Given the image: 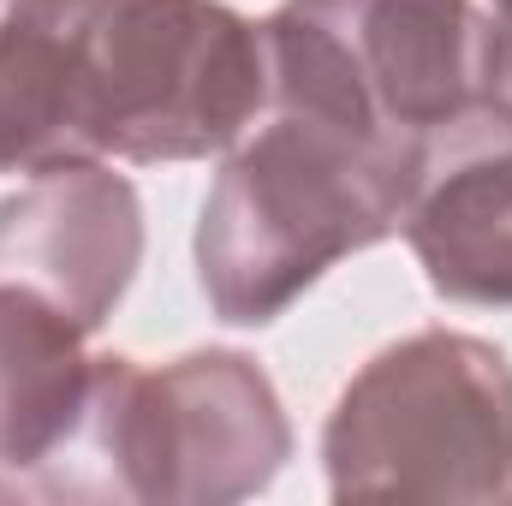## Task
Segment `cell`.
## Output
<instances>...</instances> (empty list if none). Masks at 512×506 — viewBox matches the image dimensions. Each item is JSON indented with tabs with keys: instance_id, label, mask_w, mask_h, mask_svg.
<instances>
[{
	"instance_id": "cell-7",
	"label": "cell",
	"mask_w": 512,
	"mask_h": 506,
	"mask_svg": "<svg viewBox=\"0 0 512 506\" xmlns=\"http://www.w3.org/2000/svg\"><path fill=\"white\" fill-rule=\"evenodd\" d=\"M405 245L423 280L447 304H512V120L489 114L459 137H447L411 203H405Z\"/></svg>"
},
{
	"instance_id": "cell-4",
	"label": "cell",
	"mask_w": 512,
	"mask_h": 506,
	"mask_svg": "<svg viewBox=\"0 0 512 506\" xmlns=\"http://www.w3.org/2000/svg\"><path fill=\"white\" fill-rule=\"evenodd\" d=\"M292 459L274 381L245 352L167 364L96 358L72 441L42 465L48 495L84 501H245Z\"/></svg>"
},
{
	"instance_id": "cell-9",
	"label": "cell",
	"mask_w": 512,
	"mask_h": 506,
	"mask_svg": "<svg viewBox=\"0 0 512 506\" xmlns=\"http://www.w3.org/2000/svg\"><path fill=\"white\" fill-rule=\"evenodd\" d=\"M495 102L512 120V24H495Z\"/></svg>"
},
{
	"instance_id": "cell-1",
	"label": "cell",
	"mask_w": 512,
	"mask_h": 506,
	"mask_svg": "<svg viewBox=\"0 0 512 506\" xmlns=\"http://www.w3.org/2000/svg\"><path fill=\"white\" fill-rule=\"evenodd\" d=\"M262 108V24L227 0H12L0 12V173L203 161Z\"/></svg>"
},
{
	"instance_id": "cell-3",
	"label": "cell",
	"mask_w": 512,
	"mask_h": 506,
	"mask_svg": "<svg viewBox=\"0 0 512 506\" xmlns=\"http://www.w3.org/2000/svg\"><path fill=\"white\" fill-rule=\"evenodd\" d=\"M268 108L334 120L405 167L495 102V18L477 0H286L262 24Z\"/></svg>"
},
{
	"instance_id": "cell-6",
	"label": "cell",
	"mask_w": 512,
	"mask_h": 506,
	"mask_svg": "<svg viewBox=\"0 0 512 506\" xmlns=\"http://www.w3.org/2000/svg\"><path fill=\"white\" fill-rule=\"evenodd\" d=\"M143 262V209L108 161L30 173L0 203V286H24L90 334L114 316Z\"/></svg>"
},
{
	"instance_id": "cell-10",
	"label": "cell",
	"mask_w": 512,
	"mask_h": 506,
	"mask_svg": "<svg viewBox=\"0 0 512 506\" xmlns=\"http://www.w3.org/2000/svg\"><path fill=\"white\" fill-rule=\"evenodd\" d=\"M489 18H495V24H512V0H495V6H489Z\"/></svg>"
},
{
	"instance_id": "cell-2",
	"label": "cell",
	"mask_w": 512,
	"mask_h": 506,
	"mask_svg": "<svg viewBox=\"0 0 512 506\" xmlns=\"http://www.w3.org/2000/svg\"><path fill=\"white\" fill-rule=\"evenodd\" d=\"M197 221V280L221 322L262 328L340 256L399 233L417 167L393 161L334 120L262 108Z\"/></svg>"
},
{
	"instance_id": "cell-8",
	"label": "cell",
	"mask_w": 512,
	"mask_h": 506,
	"mask_svg": "<svg viewBox=\"0 0 512 506\" xmlns=\"http://www.w3.org/2000/svg\"><path fill=\"white\" fill-rule=\"evenodd\" d=\"M90 328L60 304L0 286V471H42L90 405Z\"/></svg>"
},
{
	"instance_id": "cell-5",
	"label": "cell",
	"mask_w": 512,
	"mask_h": 506,
	"mask_svg": "<svg viewBox=\"0 0 512 506\" xmlns=\"http://www.w3.org/2000/svg\"><path fill=\"white\" fill-rule=\"evenodd\" d=\"M322 465L334 501H512V364L501 346L423 328L346 381Z\"/></svg>"
}]
</instances>
